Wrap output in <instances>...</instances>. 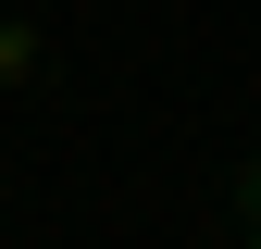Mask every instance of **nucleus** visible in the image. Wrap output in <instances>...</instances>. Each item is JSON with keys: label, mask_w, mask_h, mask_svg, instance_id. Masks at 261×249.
I'll list each match as a JSON object with an SVG mask.
<instances>
[{"label": "nucleus", "mask_w": 261, "mask_h": 249, "mask_svg": "<svg viewBox=\"0 0 261 249\" xmlns=\"http://www.w3.org/2000/svg\"><path fill=\"white\" fill-rule=\"evenodd\" d=\"M249 225H261V175H249Z\"/></svg>", "instance_id": "nucleus-1"}, {"label": "nucleus", "mask_w": 261, "mask_h": 249, "mask_svg": "<svg viewBox=\"0 0 261 249\" xmlns=\"http://www.w3.org/2000/svg\"><path fill=\"white\" fill-rule=\"evenodd\" d=\"M249 249H261V225H249Z\"/></svg>", "instance_id": "nucleus-2"}]
</instances>
